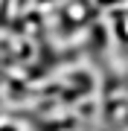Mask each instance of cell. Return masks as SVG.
Here are the masks:
<instances>
[{
	"mask_svg": "<svg viewBox=\"0 0 128 131\" xmlns=\"http://www.w3.org/2000/svg\"><path fill=\"white\" fill-rule=\"evenodd\" d=\"M119 32H122V35L128 38V15H125V18H122V24H119Z\"/></svg>",
	"mask_w": 128,
	"mask_h": 131,
	"instance_id": "7a4b0ae2",
	"label": "cell"
},
{
	"mask_svg": "<svg viewBox=\"0 0 128 131\" xmlns=\"http://www.w3.org/2000/svg\"><path fill=\"white\" fill-rule=\"evenodd\" d=\"M85 15H87V9L82 3H73L70 9H67V18H70V20H85Z\"/></svg>",
	"mask_w": 128,
	"mask_h": 131,
	"instance_id": "6da1fadb",
	"label": "cell"
}]
</instances>
